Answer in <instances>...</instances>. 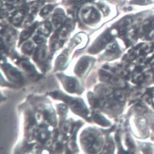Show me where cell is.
I'll use <instances>...</instances> for the list:
<instances>
[{
    "mask_svg": "<svg viewBox=\"0 0 154 154\" xmlns=\"http://www.w3.org/2000/svg\"><path fill=\"white\" fill-rule=\"evenodd\" d=\"M83 141L85 147L91 152L98 151L102 145V140L94 133H86L83 137Z\"/></svg>",
    "mask_w": 154,
    "mask_h": 154,
    "instance_id": "obj_1",
    "label": "cell"
},
{
    "mask_svg": "<svg viewBox=\"0 0 154 154\" xmlns=\"http://www.w3.org/2000/svg\"><path fill=\"white\" fill-rule=\"evenodd\" d=\"M73 1H80V0H73Z\"/></svg>",
    "mask_w": 154,
    "mask_h": 154,
    "instance_id": "obj_23",
    "label": "cell"
},
{
    "mask_svg": "<svg viewBox=\"0 0 154 154\" xmlns=\"http://www.w3.org/2000/svg\"><path fill=\"white\" fill-rule=\"evenodd\" d=\"M34 41L37 44H41L43 43L44 41V38L41 36L36 35L34 37Z\"/></svg>",
    "mask_w": 154,
    "mask_h": 154,
    "instance_id": "obj_18",
    "label": "cell"
},
{
    "mask_svg": "<svg viewBox=\"0 0 154 154\" xmlns=\"http://www.w3.org/2000/svg\"><path fill=\"white\" fill-rule=\"evenodd\" d=\"M66 54H63V55H60L57 60V64L58 66H62L65 63L66 60Z\"/></svg>",
    "mask_w": 154,
    "mask_h": 154,
    "instance_id": "obj_17",
    "label": "cell"
},
{
    "mask_svg": "<svg viewBox=\"0 0 154 154\" xmlns=\"http://www.w3.org/2000/svg\"><path fill=\"white\" fill-rule=\"evenodd\" d=\"M39 30L42 34L45 35H48L52 30V25L49 22H45L41 24Z\"/></svg>",
    "mask_w": 154,
    "mask_h": 154,
    "instance_id": "obj_12",
    "label": "cell"
},
{
    "mask_svg": "<svg viewBox=\"0 0 154 154\" xmlns=\"http://www.w3.org/2000/svg\"><path fill=\"white\" fill-rule=\"evenodd\" d=\"M80 16L82 20L88 24L95 23L100 19L99 14L92 7H86L82 8Z\"/></svg>",
    "mask_w": 154,
    "mask_h": 154,
    "instance_id": "obj_2",
    "label": "cell"
},
{
    "mask_svg": "<svg viewBox=\"0 0 154 154\" xmlns=\"http://www.w3.org/2000/svg\"><path fill=\"white\" fill-rule=\"evenodd\" d=\"M150 63L152 65H154V57L151 59V61L150 62Z\"/></svg>",
    "mask_w": 154,
    "mask_h": 154,
    "instance_id": "obj_22",
    "label": "cell"
},
{
    "mask_svg": "<svg viewBox=\"0 0 154 154\" xmlns=\"http://www.w3.org/2000/svg\"><path fill=\"white\" fill-rule=\"evenodd\" d=\"M42 1H46V0H42Z\"/></svg>",
    "mask_w": 154,
    "mask_h": 154,
    "instance_id": "obj_24",
    "label": "cell"
},
{
    "mask_svg": "<svg viewBox=\"0 0 154 154\" xmlns=\"http://www.w3.org/2000/svg\"><path fill=\"white\" fill-rule=\"evenodd\" d=\"M112 39V36L110 33H107L104 34L94 43L91 50V52H96L101 50L106 46V45L111 42Z\"/></svg>",
    "mask_w": 154,
    "mask_h": 154,
    "instance_id": "obj_3",
    "label": "cell"
},
{
    "mask_svg": "<svg viewBox=\"0 0 154 154\" xmlns=\"http://www.w3.org/2000/svg\"><path fill=\"white\" fill-rule=\"evenodd\" d=\"M100 73V77L104 81H106L107 83L118 86H122L124 85L123 81H122L119 79L118 78V77L105 71L101 72Z\"/></svg>",
    "mask_w": 154,
    "mask_h": 154,
    "instance_id": "obj_6",
    "label": "cell"
},
{
    "mask_svg": "<svg viewBox=\"0 0 154 154\" xmlns=\"http://www.w3.org/2000/svg\"><path fill=\"white\" fill-rule=\"evenodd\" d=\"M24 12L23 10L16 12L11 18V22L15 25L20 24L23 20Z\"/></svg>",
    "mask_w": 154,
    "mask_h": 154,
    "instance_id": "obj_10",
    "label": "cell"
},
{
    "mask_svg": "<svg viewBox=\"0 0 154 154\" xmlns=\"http://www.w3.org/2000/svg\"><path fill=\"white\" fill-rule=\"evenodd\" d=\"M133 2V3L135 4L143 5V4H147L149 2V0H134Z\"/></svg>",
    "mask_w": 154,
    "mask_h": 154,
    "instance_id": "obj_19",
    "label": "cell"
},
{
    "mask_svg": "<svg viewBox=\"0 0 154 154\" xmlns=\"http://www.w3.org/2000/svg\"><path fill=\"white\" fill-rule=\"evenodd\" d=\"M8 74L9 75L10 77L14 79L15 81L17 80L19 81L20 80L22 76H21L20 73H19V72L16 70L14 69H12L11 68L9 69L8 68Z\"/></svg>",
    "mask_w": 154,
    "mask_h": 154,
    "instance_id": "obj_13",
    "label": "cell"
},
{
    "mask_svg": "<svg viewBox=\"0 0 154 154\" xmlns=\"http://www.w3.org/2000/svg\"><path fill=\"white\" fill-rule=\"evenodd\" d=\"M91 59H90V58L87 57L82 58L79 62L77 64V66L75 68L76 74L79 76L84 75L91 65Z\"/></svg>",
    "mask_w": 154,
    "mask_h": 154,
    "instance_id": "obj_5",
    "label": "cell"
},
{
    "mask_svg": "<svg viewBox=\"0 0 154 154\" xmlns=\"http://www.w3.org/2000/svg\"><path fill=\"white\" fill-rule=\"evenodd\" d=\"M62 78L64 86L68 91L74 93L78 91L79 84L75 79L68 77H63Z\"/></svg>",
    "mask_w": 154,
    "mask_h": 154,
    "instance_id": "obj_4",
    "label": "cell"
},
{
    "mask_svg": "<svg viewBox=\"0 0 154 154\" xmlns=\"http://www.w3.org/2000/svg\"><path fill=\"white\" fill-rule=\"evenodd\" d=\"M37 26V24L35 23L23 30L21 34L20 37V43L22 42L23 41L28 39L34 33Z\"/></svg>",
    "mask_w": 154,
    "mask_h": 154,
    "instance_id": "obj_8",
    "label": "cell"
},
{
    "mask_svg": "<svg viewBox=\"0 0 154 154\" xmlns=\"http://www.w3.org/2000/svg\"><path fill=\"white\" fill-rule=\"evenodd\" d=\"M91 1H92V0H91Z\"/></svg>",
    "mask_w": 154,
    "mask_h": 154,
    "instance_id": "obj_25",
    "label": "cell"
},
{
    "mask_svg": "<svg viewBox=\"0 0 154 154\" xmlns=\"http://www.w3.org/2000/svg\"><path fill=\"white\" fill-rule=\"evenodd\" d=\"M5 1L7 2V4H9V5L15 4L17 2L19 1V0H5Z\"/></svg>",
    "mask_w": 154,
    "mask_h": 154,
    "instance_id": "obj_21",
    "label": "cell"
},
{
    "mask_svg": "<svg viewBox=\"0 0 154 154\" xmlns=\"http://www.w3.org/2000/svg\"><path fill=\"white\" fill-rule=\"evenodd\" d=\"M54 7L52 5H47L41 11L40 15L42 17H45L48 16L52 11Z\"/></svg>",
    "mask_w": 154,
    "mask_h": 154,
    "instance_id": "obj_15",
    "label": "cell"
},
{
    "mask_svg": "<svg viewBox=\"0 0 154 154\" xmlns=\"http://www.w3.org/2000/svg\"><path fill=\"white\" fill-rule=\"evenodd\" d=\"M47 54L46 47L44 45L39 46L36 49L35 56L37 60H43L46 57Z\"/></svg>",
    "mask_w": 154,
    "mask_h": 154,
    "instance_id": "obj_11",
    "label": "cell"
},
{
    "mask_svg": "<svg viewBox=\"0 0 154 154\" xmlns=\"http://www.w3.org/2000/svg\"><path fill=\"white\" fill-rule=\"evenodd\" d=\"M41 3H39V2H32L31 5H30L29 8H30L31 12H32L33 14H35V13H36V12H38L40 7H41Z\"/></svg>",
    "mask_w": 154,
    "mask_h": 154,
    "instance_id": "obj_16",
    "label": "cell"
},
{
    "mask_svg": "<svg viewBox=\"0 0 154 154\" xmlns=\"http://www.w3.org/2000/svg\"><path fill=\"white\" fill-rule=\"evenodd\" d=\"M16 36V32L14 30L12 29H8L4 34V42L7 45H11L15 42Z\"/></svg>",
    "mask_w": 154,
    "mask_h": 154,
    "instance_id": "obj_9",
    "label": "cell"
},
{
    "mask_svg": "<svg viewBox=\"0 0 154 154\" xmlns=\"http://www.w3.org/2000/svg\"><path fill=\"white\" fill-rule=\"evenodd\" d=\"M100 8L102 12H103L104 14H108V13H109V8L106 7V6H105V5H100Z\"/></svg>",
    "mask_w": 154,
    "mask_h": 154,
    "instance_id": "obj_20",
    "label": "cell"
},
{
    "mask_svg": "<svg viewBox=\"0 0 154 154\" xmlns=\"http://www.w3.org/2000/svg\"><path fill=\"white\" fill-rule=\"evenodd\" d=\"M34 48V44L31 42H28L25 43L22 47V50L26 54H30Z\"/></svg>",
    "mask_w": 154,
    "mask_h": 154,
    "instance_id": "obj_14",
    "label": "cell"
},
{
    "mask_svg": "<svg viewBox=\"0 0 154 154\" xmlns=\"http://www.w3.org/2000/svg\"><path fill=\"white\" fill-rule=\"evenodd\" d=\"M64 14L61 10H57L55 12L52 18V22L55 27L59 28L63 23L64 19Z\"/></svg>",
    "mask_w": 154,
    "mask_h": 154,
    "instance_id": "obj_7",
    "label": "cell"
}]
</instances>
